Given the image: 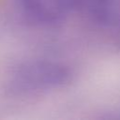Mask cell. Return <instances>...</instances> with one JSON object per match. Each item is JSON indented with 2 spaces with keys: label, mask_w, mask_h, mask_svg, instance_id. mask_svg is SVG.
I'll return each instance as SVG.
<instances>
[{
  "label": "cell",
  "mask_w": 120,
  "mask_h": 120,
  "mask_svg": "<svg viewBox=\"0 0 120 120\" xmlns=\"http://www.w3.org/2000/svg\"><path fill=\"white\" fill-rule=\"evenodd\" d=\"M70 72L62 64L51 60H30L14 67L7 85L15 94H34L57 89L69 81Z\"/></svg>",
  "instance_id": "6da1fadb"
},
{
  "label": "cell",
  "mask_w": 120,
  "mask_h": 120,
  "mask_svg": "<svg viewBox=\"0 0 120 120\" xmlns=\"http://www.w3.org/2000/svg\"><path fill=\"white\" fill-rule=\"evenodd\" d=\"M82 0H21L24 14L33 22L51 24L79 10Z\"/></svg>",
  "instance_id": "7a4b0ae2"
},
{
  "label": "cell",
  "mask_w": 120,
  "mask_h": 120,
  "mask_svg": "<svg viewBox=\"0 0 120 120\" xmlns=\"http://www.w3.org/2000/svg\"><path fill=\"white\" fill-rule=\"evenodd\" d=\"M79 10L100 27L120 30V0H82Z\"/></svg>",
  "instance_id": "3957f363"
}]
</instances>
